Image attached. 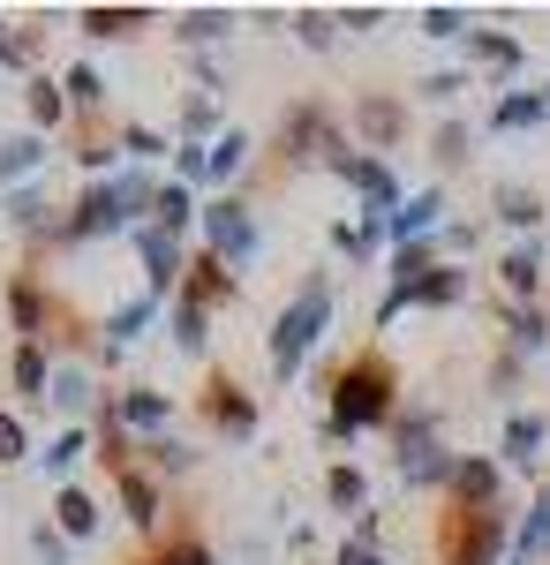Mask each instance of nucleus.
I'll return each mask as SVG.
<instances>
[{
	"label": "nucleus",
	"mask_w": 550,
	"mask_h": 565,
	"mask_svg": "<svg viewBox=\"0 0 550 565\" xmlns=\"http://www.w3.org/2000/svg\"><path fill=\"white\" fill-rule=\"evenodd\" d=\"M128 242H136V257H144V279H151V295H167L173 279H181V242H173L167 226H151V218H144Z\"/></svg>",
	"instance_id": "11"
},
{
	"label": "nucleus",
	"mask_w": 550,
	"mask_h": 565,
	"mask_svg": "<svg viewBox=\"0 0 550 565\" xmlns=\"http://www.w3.org/2000/svg\"><path fill=\"white\" fill-rule=\"evenodd\" d=\"M8 385H15V399L39 407L45 385H53V354H45L39 340H15V354H8Z\"/></svg>",
	"instance_id": "15"
},
{
	"label": "nucleus",
	"mask_w": 550,
	"mask_h": 565,
	"mask_svg": "<svg viewBox=\"0 0 550 565\" xmlns=\"http://www.w3.org/2000/svg\"><path fill=\"white\" fill-rule=\"evenodd\" d=\"M204 249H212L219 264H250L256 257V218L234 204V196H219V204H204Z\"/></svg>",
	"instance_id": "5"
},
{
	"label": "nucleus",
	"mask_w": 550,
	"mask_h": 565,
	"mask_svg": "<svg viewBox=\"0 0 550 565\" xmlns=\"http://www.w3.org/2000/svg\"><path fill=\"white\" fill-rule=\"evenodd\" d=\"M144 452H151V482H159V476H189V468H197V452H189L181 437H151Z\"/></svg>",
	"instance_id": "38"
},
{
	"label": "nucleus",
	"mask_w": 550,
	"mask_h": 565,
	"mask_svg": "<svg viewBox=\"0 0 550 565\" xmlns=\"http://www.w3.org/2000/svg\"><path fill=\"white\" fill-rule=\"evenodd\" d=\"M167 558H173V565H219V558H212V551H204V543H173Z\"/></svg>",
	"instance_id": "52"
},
{
	"label": "nucleus",
	"mask_w": 550,
	"mask_h": 565,
	"mask_svg": "<svg viewBox=\"0 0 550 565\" xmlns=\"http://www.w3.org/2000/svg\"><path fill=\"white\" fill-rule=\"evenodd\" d=\"M121 151H128V167H151V159H167V136L144 129V121H128V129H121Z\"/></svg>",
	"instance_id": "41"
},
{
	"label": "nucleus",
	"mask_w": 550,
	"mask_h": 565,
	"mask_svg": "<svg viewBox=\"0 0 550 565\" xmlns=\"http://www.w3.org/2000/svg\"><path fill=\"white\" fill-rule=\"evenodd\" d=\"M384 8H339V31H378Z\"/></svg>",
	"instance_id": "50"
},
{
	"label": "nucleus",
	"mask_w": 550,
	"mask_h": 565,
	"mask_svg": "<svg viewBox=\"0 0 550 565\" xmlns=\"http://www.w3.org/2000/svg\"><path fill=\"white\" fill-rule=\"evenodd\" d=\"M114 407H121L128 430H167V423H173V399H167V392H151V385L114 392Z\"/></svg>",
	"instance_id": "22"
},
{
	"label": "nucleus",
	"mask_w": 550,
	"mask_h": 565,
	"mask_svg": "<svg viewBox=\"0 0 550 565\" xmlns=\"http://www.w3.org/2000/svg\"><path fill=\"white\" fill-rule=\"evenodd\" d=\"M23 114H31V129H39V136H53L68 114H76V106H68L61 76H31V84H23Z\"/></svg>",
	"instance_id": "18"
},
{
	"label": "nucleus",
	"mask_w": 550,
	"mask_h": 565,
	"mask_svg": "<svg viewBox=\"0 0 550 565\" xmlns=\"http://www.w3.org/2000/svg\"><path fill=\"white\" fill-rule=\"evenodd\" d=\"M167 332H173V348H181V354H204V348H212V317H204V302L181 295V302L167 309Z\"/></svg>",
	"instance_id": "25"
},
{
	"label": "nucleus",
	"mask_w": 550,
	"mask_h": 565,
	"mask_svg": "<svg viewBox=\"0 0 550 565\" xmlns=\"http://www.w3.org/2000/svg\"><path fill=\"white\" fill-rule=\"evenodd\" d=\"M128 226V212H121V196H114V181H91L84 196L68 204V218H61V249H76V242H98V234H121Z\"/></svg>",
	"instance_id": "4"
},
{
	"label": "nucleus",
	"mask_w": 550,
	"mask_h": 565,
	"mask_svg": "<svg viewBox=\"0 0 550 565\" xmlns=\"http://www.w3.org/2000/svg\"><path fill=\"white\" fill-rule=\"evenodd\" d=\"M550 121V98L543 90H506L498 114H490V136H512V129H543Z\"/></svg>",
	"instance_id": "23"
},
{
	"label": "nucleus",
	"mask_w": 550,
	"mask_h": 565,
	"mask_svg": "<svg viewBox=\"0 0 550 565\" xmlns=\"http://www.w3.org/2000/svg\"><path fill=\"white\" fill-rule=\"evenodd\" d=\"M295 39L309 45V53H332L339 45V15H325V8H295Z\"/></svg>",
	"instance_id": "37"
},
{
	"label": "nucleus",
	"mask_w": 550,
	"mask_h": 565,
	"mask_svg": "<svg viewBox=\"0 0 550 565\" xmlns=\"http://www.w3.org/2000/svg\"><path fill=\"white\" fill-rule=\"evenodd\" d=\"M325 505H332V513H355V521H362V513H370V476L339 460L332 476H325Z\"/></svg>",
	"instance_id": "27"
},
{
	"label": "nucleus",
	"mask_w": 550,
	"mask_h": 565,
	"mask_svg": "<svg viewBox=\"0 0 550 565\" xmlns=\"http://www.w3.org/2000/svg\"><path fill=\"white\" fill-rule=\"evenodd\" d=\"M415 90H423L430 106H453V98H461V90H467V76H461V68H437V76H423V84H415Z\"/></svg>",
	"instance_id": "47"
},
{
	"label": "nucleus",
	"mask_w": 550,
	"mask_h": 565,
	"mask_svg": "<svg viewBox=\"0 0 550 565\" xmlns=\"http://www.w3.org/2000/svg\"><path fill=\"white\" fill-rule=\"evenodd\" d=\"M45 159H53V136H39V129L0 136V189H23V181L39 174Z\"/></svg>",
	"instance_id": "14"
},
{
	"label": "nucleus",
	"mask_w": 550,
	"mask_h": 565,
	"mask_svg": "<svg viewBox=\"0 0 550 565\" xmlns=\"http://www.w3.org/2000/svg\"><path fill=\"white\" fill-rule=\"evenodd\" d=\"M76 23H84V39H128L151 23V8H84Z\"/></svg>",
	"instance_id": "30"
},
{
	"label": "nucleus",
	"mask_w": 550,
	"mask_h": 565,
	"mask_svg": "<svg viewBox=\"0 0 550 565\" xmlns=\"http://www.w3.org/2000/svg\"><path fill=\"white\" fill-rule=\"evenodd\" d=\"M212 121H219V106H212V98H189V106H181V143H197V136L212 129Z\"/></svg>",
	"instance_id": "49"
},
{
	"label": "nucleus",
	"mask_w": 550,
	"mask_h": 565,
	"mask_svg": "<svg viewBox=\"0 0 550 565\" xmlns=\"http://www.w3.org/2000/svg\"><path fill=\"white\" fill-rule=\"evenodd\" d=\"M234 287H242V271H234V264H219L212 249H204V257L189 264V279H181V295H189V302H226V295H234Z\"/></svg>",
	"instance_id": "19"
},
{
	"label": "nucleus",
	"mask_w": 550,
	"mask_h": 565,
	"mask_svg": "<svg viewBox=\"0 0 550 565\" xmlns=\"http://www.w3.org/2000/svg\"><path fill=\"white\" fill-rule=\"evenodd\" d=\"M45 407H53V415H68V430H76L84 415H98V407H106V399H98V385H91V370H84V362H53Z\"/></svg>",
	"instance_id": "9"
},
{
	"label": "nucleus",
	"mask_w": 550,
	"mask_h": 565,
	"mask_svg": "<svg viewBox=\"0 0 550 565\" xmlns=\"http://www.w3.org/2000/svg\"><path fill=\"white\" fill-rule=\"evenodd\" d=\"M234 23H242L234 8H181V15H173V39H181V45H197V53H204V45H219L226 31H234Z\"/></svg>",
	"instance_id": "21"
},
{
	"label": "nucleus",
	"mask_w": 550,
	"mask_h": 565,
	"mask_svg": "<svg viewBox=\"0 0 550 565\" xmlns=\"http://www.w3.org/2000/svg\"><path fill=\"white\" fill-rule=\"evenodd\" d=\"M325 324H332V279L309 271L302 295L279 309V324H272V377H279V385H295V377H302V362H309V348L325 340Z\"/></svg>",
	"instance_id": "2"
},
{
	"label": "nucleus",
	"mask_w": 550,
	"mask_h": 565,
	"mask_svg": "<svg viewBox=\"0 0 550 565\" xmlns=\"http://www.w3.org/2000/svg\"><path fill=\"white\" fill-rule=\"evenodd\" d=\"M242 159H250V136H242V129H219V143H212V181H234V174H242Z\"/></svg>",
	"instance_id": "39"
},
{
	"label": "nucleus",
	"mask_w": 550,
	"mask_h": 565,
	"mask_svg": "<svg viewBox=\"0 0 550 565\" xmlns=\"http://www.w3.org/2000/svg\"><path fill=\"white\" fill-rule=\"evenodd\" d=\"M536 558H550V498H536V513L512 535V565H536Z\"/></svg>",
	"instance_id": "34"
},
{
	"label": "nucleus",
	"mask_w": 550,
	"mask_h": 565,
	"mask_svg": "<svg viewBox=\"0 0 550 565\" xmlns=\"http://www.w3.org/2000/svg\"><path fill=\"white\" fill-rule=\"evenodd\" d=\"M378 423H392V370H384L378 354H362V362H347L332 377V415H325V437L332 445H347V437L378 430Z\"/></svg>",
	"instance_id": "1"
},
{
	"label": "nucleus",
	"mask_w": 550,
	"mask_h": 565,
	"mask_svg": "<svg viewBox=\"0 0 550 565\" xmlns=\"http://www.w3.org/2000/svg\"><path fill=\"white\" fill-rule=\"evenodd\" d=\"M467 513H490L498 505V460H461V476H453Z\"/></svg>",
	"instance_id": "26"
},
{
	"label": "nucleus",
	"mask_w": 550,
	"mask_h": 565,
	"mask_svg": "<svg viewBox=\"0 0 550 565\" xmlns=\"http://www.w3.org/2000/svg\"><path fill=\"white\" fill-rule=\"evenodd\" d=\"M355 196H370V204H384V212H400V181H392V167L384 159H370V151H355V143H339L332 159H325Z\"/></svg>",
	"instance_id": "7"
},
{
	"label": "nucleus",
	"mask_w": 550,
	"mask_h": 565,
	"mask_svg": "<svg viewBox=\"0 0 550 565\" xmlns=\"http://www.w3.org/2000/svg\"><path fill=\"white\" fill-rule=\"evenodd\" d=\"M114 490H121V513H128V527H159V482L144 476V468H128V476H114Z\"/></svg>",
	"instance_id": "24"
},
{
	"label": "nucleus",
	"mask_w": 550,
	"mask_h": 565,
	"mask_svg": "<svg viewBox=\"0 0 550 565\" xmlns=\"http://www.w3.org/2000/svg\"><path fill=\"white\" fill-rule=\"evenodd\" d=\"M144 565H173V558H144Z\"/></svg>",
	"instance_id": "53"
},
{
	"label": "nucleus",
	"mask_w": 550,
	"mask_h": 565,
	"mask_svg": "<svg viewBox=\"0 0 550 565\" xmlns=\"http://www.w3.org/2000/svg\"><path fill=\"white\" fill-rule=\"evenodd\" d=\"M8 226L23 234V242H53L61 234V218L45 204V189H8Z\"/></svg>",
	"instance_id": "16"
},
{
	"label": "nucleus",
	"mask_w": 550,
	"mask_h": 565,
	"mask_svg": "<svg viewBox=\"0 0 550 565\" xmlns=\"http://www.w3.org/2000/svg\"><path fill=\"white\" fill-rule=\"evenodd\" d=\"M512 354H520V362H528V354H550V317L536 302L512 309Z\"/></svg>",
	"instance_id": "35"
},
{
	"label": "nucleus",
	"mask_w": 550,
	"mask_h": 565,
	"mask_svg": "<svg viewBox=\"0 0 550 565\" xmlns=\"http://www.w3.org/2000/svg\"><path fill=\"white\" fill-rule=\"evenodd\" d=\"M392 430H400V482L408 490H437V482L461 476V460L430 437V423H392Z\"/></svg>",
	"instance_id": "3"
},
{
	"label": "nucleus",
	"mask_w": 550,
	"mask_h": 565,
	"mask_svg": "<svg viewBox=\"0 0 550 565\" xmlns=\"http://www.w3.org/2000/svg\"><path fill=\"white\" fill-rule=\"evenodd\" d=\"M445 226V189H423V196H400V212H392V242L400 249H415Z\"/></svg>",
	"instance_id": "13"
},
{
	"label": "nucleus",
	"mask_w": 550,
	"mask_h": 565,
	"mask_svg": "<svg viewBox=\"0 0 550 565\" xmlns=\"http://www.w3.org/2000/svg\"><path fill=\"white\" fill-rule=\"evenodd\" d=\"M15 460H31V430L15 407H0V468H15Z\"/></svg>",
	"instance_id": "43"
},
{
	"label": "nucleus",
	"mask_w": 550,
	"mask_h": 565,
	"mask_svg": "<svg viewBox=\"0 0 550 565\" xmlns=\"http://www.w3.org/2000/svg\"><path fill=\"white\" fill-rule=\"evenodd\" d=\"M45 324H53L45 287L31 279V271H15V279H8V332H15V340H39V348H45Z\"/></svg>",
	"instance_id": "10"
},
{
	"label": "nucleus",
	"mask_w": 550,
	"mask_h": 565,
	"mask_svg": "<svg viewBox=\"0 0 550 565\" xmlns=\"http://www.w3.org/2000/svg\"><path fill=\"white\" fill-rule=\"evenodd\" d=\"M543 98H550V84H543Z\"/></svg>",
	"instance_id": "54"
},
{
	"label": "nucleus",
	"mask_w": 550,
	"mask_h": 565,
	"mask_svg": "<svg viewBox=\"0 0 550 565\" xmlns=\"http://www.w3.org/2000/svg\"><path fill=\"white\" fill-rule=\"evenodd\" d=\"M467 143H475V129H467V121H445L430 151H437V167H461V159H467Z\"/></svg>",
	"instance_id": "45"
},
{
	"label": "nucleus",
	"mask_w": 550,
	"mask_h": 565,
	"mask_svg": "<svg viewBox=\"0 0 550 565\" xmlns=\"http://www.w3.org/2000/svg\"><path fill=\"white\" fill-rule=\"evenodd\" d=\"M467 295V264H437V271H430V279H415V287H392V295H384V309H378V324H392V317H400V309H453Z\"/></svg>",
	"instance_id": "8"
},
{
	"label": "nucleus",
	"mask_w": 550,
	"mask_h": 565,
	"mask_svg": "<svg viewBox=\"0 0 550 565\" xmlns=\"http://www.w3.org/2000/svg\"><path fill=\"white\" fill-rule=\"evenodd\" d=\"M430 271H437V249L415 242V249H400V257H392V287H415V279H430Z\"/></svg>",
	"instance_id": "42"
},
{
	"label": "nucleus",
	"mask_w": 550,
	"mask_h": 565,
	"mask_svg": "<svg viewBox=\"0 0 550 565\" xmlns=\"http://www.w3.org/2000/svg\"><path fill=\"white\" fill-rule=\"evenodd\" d=\"M423 39H467L461 8H423Z\"/></svg>",
	"instance_id": "48"
},
{
	"label": "nucleus",
	"mask_w": 550,
	"mask_h": 565,
	"mask_svg": "<svg viewBox=\"0 0 550 565\" xmlns=\"http://www.w3.org/2000/svg\"><path fill=\"white\" fill-rule=\"evenodd\" d=\"M498 218L506 226H543V196L536 189H498Z\"/></svg>",
	"instance_id": "40"
},
{
	"label": "nucleus",
	"mask_w": 550,
	"mask_h": 565,
	"mask_svg": "<svg viewBox=\"0 0 550 565\" xmlns=\"http://www.w3.org/2000/svg\"><path fill=\"white\" fill-rule=\"evenodd\" d=\"M173 174H181V189L212 181V143H173Z\"/></svg>",
	"instance_id": "44"
},
{
	"label": "nucleus",
	"mask_w": 550,
	"mask_h": 565,
	"mask_svg": "<svg viewBox=\"0 0 550 565\" xmlns=\"http://www.w3.org/2000/svg\"><path fill=\"white\" fill-rule=\"evenodd\" d=\"M332 565H392V558H378L370 543H339V558H332Z\"/></svg>",
	"instance_id": "51"
},
{
	"label": "nucleus",
	"mask_w": 550,
	"mask_h": 565,
	"mask_svg": "<svg viewBox=\"0 0 550 565\" xmlns=\"http://www.w3.org/2000/svg\"><path fill=\"white\" fill-rule=\"evenodd\" d=\"M197 218H204V204H197V196H189L181 181H167V189H159V204H151V226H167L173 242H181V234H189Z\"/></svg>",
	"instance_id": "28"
},
{
	"label": "nucleus",
	"mask_w": 550,
	"mask_h": 565,
	"mask_svg": "<svg viewBox=\"0 0 550 565\" xmlns=\"http://www.w3.org/2000/svg\"><path fill=\"white\" fill-rule=\"evenodd\" d=\"M536 445H543V415H528V407H520V415L506 423V460H512V468H528V460H536Z\"/></svg>",
	"instance_id": "36"
},
{
	"label": "nucleus",
	"mask_w": 550,
	"mask_h": 565,
	"mask_svg": "<svg viewBox=\"0 0 550 565\" xmlns=\"http://www.w3.org/2000/svg\"><path fill=\"white\" fill-rule=\"evenodd\" d=\"M498 279H506V295L520 309L536 302V295H543V242H520V249H512L506 264H498Z\"/></svg>",
	"instance_id": "20"
},
{
	"label": "nucleus",
	"mask_w": 550,
	"mask_h": 565,
	"mask_svg": "<svg viewBox=\"0 0 550 565\" xmlns=\"http://www.w3.org/2000/svg\"><path fill=\"white\" fill-rule=\"evenodd\" d=\"M61 90H68L76 114H98V106H106V76H98L91 61H68V68H61Z\"/></svg>",
	"instance_id": "33"
},
{
	"label": "nucleus",
	"mask_w": 550,
	"mask_h": 565,
	"mask_svg": "<svg viewBox=\"0 0 550 565\" xmlns=\"http://www.w3.org/2000/svg\"><path fill=\"white\" fill-rule=\"evenodd\" d=\"M204 415H212L226 437H256V399L234 385V377H212V385H204Z\"/></svg>",
	"instance_id": "12"
},
{
	"label": "nucleus",
	"mask_w": 550,
	"mask_h": 565,
	"mask_svg": "<svg viewBox=\"0 0 550 565\" xmlns=\"http://www.w3.org/2000/svg\"><path fill=\"white\" fill-rule=\"evenodd\" d=\"M151 317H159V295H136V302H121V309H114V317H106V348L121 354L128 340H136V332L151 324Z\"/></svg>",
	"instance_id": "32"
},
{
	"label": "nucleus",
	"mask_w": 550,
	"mask_h": 565,
	"mask_svg": "<svg viewBox=\"0 0 550 565\" xmlns=\"http://www.w3.org/2000/svg\"><path fill=\"white\" fill-rule=\"evenodd\" d=\"M84 452H91V430H84V423H76V430H61V437H53V445H45V452H39L45 482H53V490H61V482H68V468H76V460H84Z\"/></svg>",
	"instance_id": "29"
},
{
	"label": "nucleus",
	"mask_w": 550,
	"mask_h": 565,
	"mask_svg": "<svg viewBox=\"0 0 550 565\" xmlns=\"http://www.w3.org/2000/svg\"><path fill=\"white\" fill-rule=\"evenodd\" d=\"M355 129H362V151L384 159V151H400V143H408V106H400V98H384V90H362V98H355Z\"/></svg>",
	"instance_id": "6"
},
{
	"label": "nucleus",
	"mask_w": 550,
	"mask_h": 565,
	"mask_svg": "<svg viewBox=\"0 0 550 565\" xmlns=\"http://www.w3.org/2000/svg\"><path fill=\"white\" fill-rule=\"evenodd\" d=\"M53 527H61L68 543H91V535H98V498L76 490V482H61V490H53Z\"/></svg>",
	"instance_id": "17"
},
{
	"label": "nucleus",
	"mask_w": 550,
	"mask_h": 565,
	"mask_svg": "<svg viewBox=\"0 0 550 565\" xmlns=\"http://www.w3.org/2000/svg\"><path fill=\"white\" fill-rule=\"evenodd\" d=\"M467 61H475V68H498V76H512V68H520V45H512L506 31H467Z\"/></svg>",
	"instance_id": "31"
},
{
	"label": "nucleus",
	"mask_w": 550,
	"mask_h": 565,
	"mask_svg": "<svg viewBox=\"0 0 550 565\" xmlns=\"http://www.w3.org/2000/svg\"><path fill=\"white\" fill-rule=\"evenodd\" d=\"M31 558H39V565H68V535H61L53 521H39V527H31Z\"/></svg>",
	"instance_id": "46"
}]
</instances>
